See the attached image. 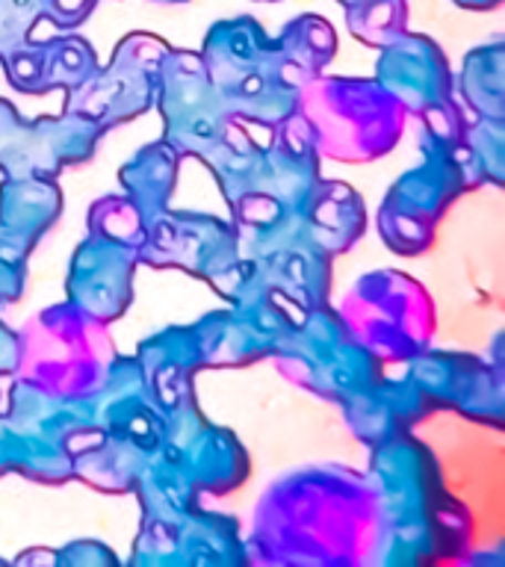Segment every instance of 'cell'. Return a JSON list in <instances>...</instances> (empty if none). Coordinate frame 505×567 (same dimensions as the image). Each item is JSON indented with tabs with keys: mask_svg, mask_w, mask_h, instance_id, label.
<instances>
[{
	"mask_svg": "<svg viewBox=\"0 0 505 567\" xmlns=\"http://www.w3.org/2000/svg\"><path fill=\"white\" fill-rule=\"evenodd\" d=\"M461 3H473V7H482V3H494V0H461Z\"/></svg>",
	"mask_w": 505,
	"mask_h": 567,
	"instance_id": "6da1fadb",
	"label": "cell"
}]
</instances>
